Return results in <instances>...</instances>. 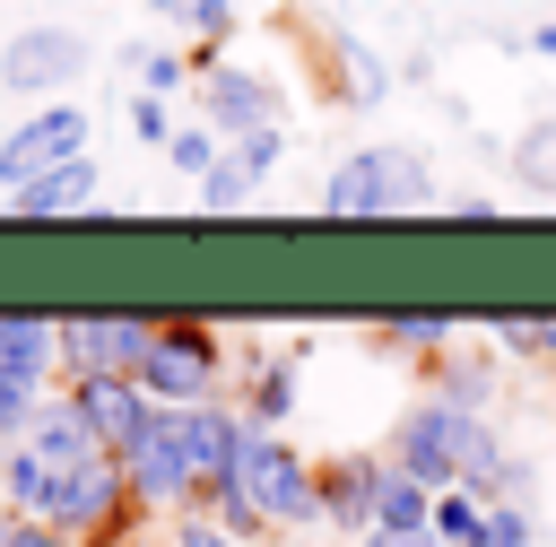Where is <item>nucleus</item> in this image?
Segmentation results:
<instances>
[{
	"label": "nucleus",
	"instance_id": "obj_1",
	"mask_svg": "<svg viewBox=\"0 0 556 547\" xmlns=\"http://www.w3.org/2000/svg\"><path fill=\"white\" fill-rule=\"evenodd\" d=\"M313 208H321V217H417V208H434V165H426L417 148H400V139L348 148V156L330 165V182H321Z\"/></svg>",
	"mask_w": 556,
	"mask_h": 547
},
{
	"label": "nucleus",
	"instance_id": "obj_2",
	"mask_svg": "<svg viewBox=\"0 0 556 547\" xmlns=\"http://www.w3.org/2000/svg\"><path fill=\"white\" fill-rule=\"evenodd\" d=\"M278 538L287 530H321V512H313V460L278 434V425H243V443H235V478H226Z\"/></svg>",
	"mask_w": 556,
	"mask_h": 547
},
{
	"label": "nucleus",
	"instance_id": "obj_3",
	"mask_svg": "<svg viewBox=\"0 0 556 547\" xmlns=\"http://www.w3.org/2000/svg\"><path fill=\"white\" fill-rule=\"evenodd\" d=\"M156 408H200V399H226V339L208 330V321H191V313H174V321H156V339H148V356H139V373H130Z\"/></svg>",
	"mask_w": 556,
	"mask_h": 547
},
{
	"label": "nucleus",
	"instance_id": "obj_4",
	"mask_svg": "<svg viewBox=\"0 0 556 547\" xmlns=\"http://www.w3.org/2000/svg\"><path fill=\"white\" fill-rule=\"evenodd\" d=\"M113 460H122V486H130V504H139L148 521H174V512H191V504H200V486H191V434H182V408H148V425H139Z\"/></svg>",
	"mask_w": 556,
	"mask_h": 547
},
{
	"label": "nucleus",
	"instance_id": "obj_5",
	"mask_svg": "<svg viewBox=\"0 0 556 547\" xmlns=\"http://www.w3.org/2000/svg\"><path fill=\"white\" fill-rule=\"evenodd\" d=\"M148 339H156L148 313H61V321H52L61 382H78V373H139Z\"/></svg>",
	"mask_w": 556,
	"mask_h": 547
},
{
	"label": "nucleus",
	"instance_id": "obj_6",
	"mask_svg": "<svg viewBox=\"0 0 556 547\" xmlns=\"http://www.w3.org/2000/svg\"><path fill=\"white\" fill-rule=\"evenodd\" d=\"M87 35L78 26H17L9 43H0V87L9 96H61V87H78L87 78Z\"/></svg>",
	"mask_w": 556,
	"mask_h": 547
},
{
	"label": "nucleus",
	"instance_id": "obj_7",
	"mask_svg": "<svg viewBox=\"0 0 556 547\" xmlns=\"http://www.w3.org/2000/svg\"><path fill=\"white\" fill-rule=\"evenodd\" d=\"M70 156H87V104L52 96V104H35V113L0 139V191H17V182H35V174H52V165H70Z\"/></svg>",
	"mask_w": 556,
	"mask_h": 547
},
{
	"label": "nucleus",
	"instance_id": "obj_8",
	"mask_svg": "<svg viewBox=\"0 0 556 547\" xmlns=\"http://www.w3.org/2000/svg\"><path fill=\"white\" fill-rule=\"evenodd\" d=\"M191 113H200L217 139H235V130L278 122V87H269L261 69H243V61H208V69L191 78Z\"/></svg>",
	"mask_w": 556,
	"mask_h": 547
},
{
	"label": "nucleus",
	"instance_id": "obj_9",
	"mask_svg": "<svg viewBox=\"0 0 556 547\" xmlns=\"http://www.w3.org/2000/svg\"><path fill=\"white\" fill-rule=\"evenodd\" d=\"M374 460L382 451H321L313 460V512H321V530H339V538L374 530Z\"/></svg>",
	"mask_w": 556,
	"mask_h": 547
},
{
	"label": "nucleus",
	"instance_id": "obj_10",
	"mask_svg": "<svg viewBox=\"0 0 556 547\" xmlns=\"http://www.w3.org/2000/svg\"><path fill=\"white\" fill-rule=\"evenodd\" d=\"M61 399L78 408V425H87L104 451H122V443L148 425V408H156V399H148L130 373H78V382H61Z\"/></svg>",
	"mask_w": 556,
	"mask_h": 547
},
{
	"label": "nucleus",
	"instance_id": "obj_11",
	"mask_svg": "<svg viewBox=\"0 0 556 547\" xmlns=\"http://www.w3.org/2000/svg\"><path fill=\"white\" fill-rule=\"evenodd\" d=\"M182 434H191V486H200V504L235 478V443H243V417H235V399H200V408H182ZM191 504V512H200Z\"/></svg>",
	"mask_w": 556,
	"mask_h": 547
},
{
	"label": "nucleus",
	"instance_id": "obj_12",
	"mask_svg": "<svg viewBox=\"0 0 556 547\" xmlns=\"http://www.w3.org/2000/svg\"><path fill=\"white\" fill-rule=\"evenodd\" d=\"M96 200H104V165H96V156H70V165L17 182V191H9V217H78V208H96Z\"/></svg>",
	"mask_w": 556,
	"mask_h": 547
},
{
	"label": "nucleus",
	"instance_id": "obj_13",
	"mask_svg": "<svg viewBox=\"0 0 556 547\" xmlns=\"http://www.w3.org/2000/svg\"><path fill=\"white\" fill-rule=\"evenodd\" d=\"M313 43H321V61H330V78H321L330 104H382V96H391V61H382V52H365V43L339 35V26H321Z\"/></svg>",
	"mask_w": 556,
	"mask_h": 547
},
{
	"label": "nucleus",
	"instance_id": "obj_14",
	"mask_svg": "<svg viewBox=\"0 0 556 547\" xmlns=\"http://www.w3.org/2000/svg\"><path fill=\"white\" fill-rule=\"evenodd\" d=\"M426 399H452V408H478L486 417V399H495V347H443V356H426Z\"/></svg>",
	"mask_w": 556,
	"mask_h": 547
},
{
	"label": "nucleus",
	"instance_id": "obj_15",
	"mask_svg": "<svg viewBox=\"0 0 556 547\" xmlns=\"http://www.w3.org/2000/svg\"><path fill=\"white\" fill-rule=\"evenodd\" d=\"M0 373L52 391L61 382V356H52V321L43 313H0Z\"/></svg>",
	"mask_w": 556,
	"mask_h": 547
},
{
	"label": "nucleus",
	"instance_id": "obj_16",
	"mask_svg": "<svg viewBox=\"0 0 556 547\" xmlns=\"http://www.w3.org/2000/svg\"><path fill=\"white\" fill-rule=\"evenodd\" d=\"M235 417H243V425H287V417H295V356H252Z\"/></svg>",
	"mask_w": 556,
	"mask_h": 547
},
{
	"label": "nucleus",
	"instance_id": "obj_17",
	"mask_svg": "<svg viewBox=\"0 0 556 547\" xmlns=\"http://www.w3.org/2000/svg\"><path fill=\"white\" fill-rule=\"evenodd\" d=\"M434 486H417L400 460H374V530H426Z\"/></svg>",
	"mask_w": 556,
	"mask_h": 547
},
{
	"label": "nucleus",
	"instance_id": "obj_18",
	"mask_svg": "<svg viewBox=\"0 0 556 547\" xmlns=\"http://www.w3.org/2000/svg\"><path fill=\"white\" fill-rule=\"evenodd\" d=\"M452 339H460V330H452L443 313H391V321H374V347H382V356H417V365L443 356Z\"/></svg>",
	"mask_w": 556,
	"mask_h": 547
},
{
	"label": "nucleus",
	"instance_id": "obj_19",
	"mask_svg": "<svg viewBox=\"0 0 556 547\" xmlns=\"http://www.w3.org/2000/svg\"><path fill=\"white\" fill-rule=\"evenodd\" d=\"M513 182H521L530 200H556V113L521 122V139H513Z\"/></svg>",
	"mask_w": 556,
	"mask_h": 547
},
{
	"label": "nucleus",
	"instance_id": "obj_20",
	"mask_svg": "<svg viewBox=\"0 0 556 547\" xmlns=\"http://www.w3.org/2000/svg\"><path fill=\"white\" fill-rule=\"evenodd\" d=\"M122 61H130V78H139L148 96H165V104L191 96V52H182V43H130Z\"/></svg>",
	"mask_w": 556,
	"mask_h": 547
},
{
	"label": "nucleus",
	"instance_id": "obj_21",
	"mask_svg": "<svg viewBox=\"0 0 556 547\" xmlns=\"http://www.w3.org/2000/svg\"><path fill=\"white\" fill-rule=\"evenodd\" d=\"M217 156L243 174V182H269L278 165H287V122H261V130H235V139H217Z\"/></svg>",
	"mask_w": 556,
	"mask_h": 547
},
{
	"label": "nucleus",
	"instance_id": "obj_22",
	"mask_svg": "<svg viewBox=\"0 0 556 547\" xmlns=\"http://www.w3.org/2000/svg\"><path fill=\"white\" fill-rule=\"evenodd\" d=\"M478 521H486V504L469 486H434V504H426V538L434 547H478Z\"/></svg>",
	"mask_w": 556,
	"mask_h": 547
},
{
	"label": "nucleus",
	"instance_id": "obj_23",
	"mask_svg": "<svg viewBox=\"0 0 556 547\" xmlns=\"http://www.w3.org/2000/svg\"><path fill=\"white\" fill-rule=\"evenodd\" d=\"M495 356H513V365H556V321H530V313L495 321Z\"/></svg>",
	"mask_w": 556,
	"mask_h": 547
},
{
	"label": "nucleus",
	"instance_id": "obj_24",
	"mask_svg": "<svg viewBox=\"0 0 556 547\" xmlns=\"http://www.w3.org/2000/svg\"><path fill=\"white\" fill-rule=\"evenodd\" d=\"M165 165H174V174H191V182H200V174H208V165H217V130H208V122H200V113H191V122H174V130H165Z\"/></svg>",
	"mask_w": 556,
	"mask_h": 547
},
{
	"label": "nucleus",
	"instance_id": "obj_25",
	"mask_svg": "<svg viewBox=\"0 0 556 547\" xmlns=\"http://www.w3.org/2000/svg\"><path fill=\"white\" fill-rule=\"evenodd\" d=\"M252 200H261V182H243L226 156L200 174V208H208V217H235V208H252Z\"/></svg>",
	"mask_w": 556,
	"mask_h": 547
},
{
	"label": "nucleus",
	"instance_id": "obj_26",
	"mask_svg": "<svg viewBox=\"0 0 556 547\" xmlns=\"http://www.w3.org/2000/svg\"><path fill=\"white\" fill-rule=\"evenodd\" d=\"M235 26H243V17H235V0H191V17H182V35H191V43H208V52H226V43H235Z\"/></svg>",
	"mask_w": 556,
	"mask_h": 547
},
{
	"label": "nucleus",
	"instance_id": "obj_27",
	"mask_svg": "<svg viewBox=\"0 0 556 547\" xmlns=\"http://www.w3.org/2000/svg\"><path fill=\"white\" fill-rule=\"evenodd\" d=\"M478 547H530V504H486Z\"/></svg>",
	"mask_w": 556,
	"mask_h": 547
},
{
	"label": "nucleus",
	"instance_id": "obj_28",
	"mask_svg": "<svg viewBox=\"0 0 556 547\" xmlns=\"http://www.w3.org/2000/svg\"><path fill=\"white\" fill-rule=\"evenodd\" d=\"M130 130H139V139H148V148H165V130H174V104H165V96H148V87H139V96H130Z\"/></svg>",
	"mask_w": 556,
	"mask_h": 547
},
{
	"label": "nucleus",
	"instance_id": "obj_29",
	"mask_svg": "<svg viewBox=\"0 0 556 547\" xmlns=\"http://www.w3.org/2000/svg\"><path fill=\"white\" fill-rule=\"evenodd\" d=\"M165 530H174V547H243V538H226V530H217L208 512H174Z\"/></svg>",
	"mask_w": 556,
	"mask_h": 547
},
{
	"label": "nucleus",
	"instance_id": "obj_30",
	"mask_svg": "<svg viewBox=\"0 0 556 547\" xmlns=\"http://www.w3.org/2000/svg\"><path fill=\"white\" fill-rule=\"evenodd\" d=\"M434 208H452V217H469V226H478V217H495V200H486V191H452V200H434Z\"/></svg>",
	"mask_w": 556,
	"mask_h": 547
},
{
	"label": "nucleus",
	"instance_id": "obj_31",
	"mask_svg": "<svg viewBox=\"0 0 556 547\" xmlns=\"http://www.w3.org/2000/svg\"><path fill=\"white\" fill-rule=\"evenodd\" d=\"M356 547H434V538H426V530H365Z\"/></svg>",
	"mask_w": 556,
	"mask_h": 547
},
{
	"label": "nucleus",
	"instance_id": "obj_32",
	"mask_svg": "<svg viewBox=\"0 0 556 547\" xmlns=\"http://www.w3.org/2000/svg\"><path fill=\"white\" fill-rule=\"evenodd\" d=\"M0 547H26V512H9V504H0Z\"/></svg>",
	"mask_w": 556,
	"mask_h": 547
},
{
	"label": "nucleus",
	"instance_id": "obj_33",
	"mask_svg": "<svg viewBox=\"0 0 556 547\" xmlns=\"http://www.w3.org/2000/svg\"><path fill=\"white\" fill-rule=\"evenodd\" d=\"M530 52H539V61H556V17H547V26H530Z\"/></svg>",
	"mask_w": 556,
	"mask_h": 547
},
{
	"label": "nucleus",
	"instance_id": "obj_34",
	"mask_svg": "<svg viewBox=\"0 0 556 547\" xmlns=\"http://www.w3.org/2000/svg\"><path fill=\"white\" fill-rule=\"evenodd\" d=\"M148 9H156V17L174 26V35H182V17H191V0H148Z\"/></svg>",
	"mask_w": 556,
	"mask_h": 547
},
{
	"label": "nucleus",
	"instance_id": "obj_35",
	"mask_svg": "<svg viewBox=\"0 0 556 547\" xmlns=\"http://www.w3.org/2000/svg\"><path fill=\"white\" fill-rule=\"evenodd\" d=\"M26 547H70V538H61L52 521H26Z\"/></svg>",
	"mask_w": 556,
	"mask_h": 547
},
{
	"label": "nucleus",
	"instance_id": "obj_36",
	"mask_svg": "<svg viewBox=\"0 0 556 547\" xmlns=\"http://www.w3.org/2000/svg\"><path fill=\"white\" fill-rule=\"evenodd\" d=\"M96 547H156V538H148V530H139V538H96Z\"/></svg>",
	"mask_w": 556,
	"mask_h": 547
},
{
	"label": "nucleus",
	"instance_id": "obj_37",
	"mask_svg": "<svg viewBox=\"0 0 556 547\" xmlns=\"http://www.w3.org/2000/svg\"><path fill=\"white\" fill-rule=\"evenodd\" d=\"M0 460H9V434H0Z\"/></svg>",
	"mask_w": 556,
	"mask_h": 547
}]
</instances>
